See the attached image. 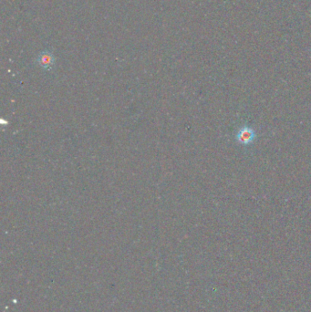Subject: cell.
Instances as JSON below:
<instances>
[{
	"instance_id": "obj_1",
	"label": "cell",
	"mask_w": 311,
	"mask_h": 312,
	"mask_svg": "<svg viewBox=\"0 0 311 312\" xmlns=\"http://www.w3.org/2000/svg\"><path fill=\"white\" fill-rule=\"evenodd\" d=\"M256 137V132L254 129L244 126V127L239 129L238 135H237V140L239 143H241L243 145H248L254 141Z\"/></svg>"
},
{
	"instance_id": "obj_2",
	"label": "cell",
	"mask_w": 311,
	"mask_h": 312,
	"mask_svg": "<svg viewBox=\"0 0 311 312\" xmlns=\"http://www.w3.org/2000/svg\"><path fill=\"white\" fill-rule=\"evenodd\" d=\"M39 62L41 64V66L44 68L50 67L53 63V59L51 56L49 54H43L40 59H39Z\"/></svg>"
}]
</instances>
